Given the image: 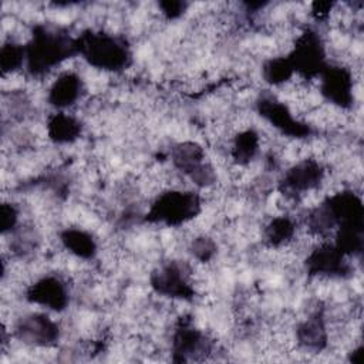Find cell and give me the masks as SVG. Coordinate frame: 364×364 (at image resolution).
Returning <instances> with one entry per match:
<instances>
[{"label":"cell","instance_id":"6da1fadb","mask_svg":"<svg viewBox=\"0 0 364 364\" xmlns=\"http://www.w3.org/2000/svg\"><path fill=\"white\" fill-rule=\"evenodd\" d=\"M78 50L95 68L118 71L125 68L129 63V54L125 44L109 34L91 33L78 38Z\"/></svg>","mask_w":364,"mask_h":364},{"label":"cell","instance_id":"7a4b0ae2","mask_svg":"<svg viewBox=\"0 0 364 364\" xmlns=\"http://www.w3.org/2000/svg\"><path fill=\"white\" fill-rule=\"evenodd\" d=\"M26 299L33 304L58 313L68 304V289L60 277L44 276L28 286Z\"/></svg>","mask_w":364,"mask_h":364},{"label":"cell","instance_id":"3957f363","mask_svg":"<svg viewBox=\"0 0 364 364\" xmlns=\"http://www.w3.org/2000/svg\"><path fill=\"white\" fill-rule=\"evenodd\" d=\"M82 82L81 77L74 71H64L53 81L48 88V101L57 108L75 105L81 98Z\"/></svg>","mask_w":364,"mask_h":364},{"label":"cell","instance_id":"277c9868","mask_svg":"<svg viewBox=\"0 0 364 364\" xmlns=\"http://www.w3.org/2000/svg\"><path fill=\"white\" fill-rule=\"evenodd\" d=\"M80 125H81L80 121H77L71 115H67L64 112L55 114L50 118L47 124L48 136L51 141L58 144H71L81 134Z\"/></svg>","mask_w":364,"mask_h":364},{"label":"cell","instance_id":"5b68a950","mask_svg":"<svg viewBox=\"0 0 364 364\" xmlns=\"http://www.w3.org/2000/svg\"><path fill=\"white\" fill-rule=\"evenodd\" d=\"M24 60V48L21 44L16 43L14 40H10L9 43H4L1 47V68L3 75L10 74L14 75V73L18 70Z\"/></svg>","mask_w":364,"mask_h":364}]
</instances>
